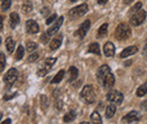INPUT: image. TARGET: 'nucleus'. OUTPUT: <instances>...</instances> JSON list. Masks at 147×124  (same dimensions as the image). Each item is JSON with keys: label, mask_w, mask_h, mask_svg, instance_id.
I'll return each instance as SVG.
<instances>
[{"label": "nucleus", "mask_w": 147, "mask_h": 124, "mask_svg": "<svg viewBox=\"0 0 147 124\" xmlns=\"http://www.w3.org/2000/svg\"><path fill=\"white\" fill-rule=\"evenodd\" d=\"M70 2H75V1H77V0H69Z\"/></svg>", "instance_id": "44"}, {"label": "nucleus", "mask_w": 147, "mask_h": 124, "mask_svg": "<svg viewBox=\"0 0 147 124\" xmlns=\"http://www.w3.org/2000/svg\"><path fill=\"white\" fill-rule=\"evenodd\" d=\"M107 33H108V24L107 23H104V24H102L101 26H100V28L97 29V37L98 38H102V37H104V36L107 35Z\"/></svg>", "instance_id": "19"}, {"label": "nucleus", "mask_w": 147, "mask_h": 124, "mask_svg": "<svg viewBox=\"0 0 147 124\" xmlns=\"http://www.w3.org/2000/svg\"><path fill=\"white\" fill-rule=\"evenodd\" d=\"M140 107H142V109H145V111H147V101L143 102V103L140 104Z\"/></svg>", "instance_id": "38"}, {"label": "nucleus", "mask_w": 147, "mask_h": 124, "mask_svg": "<svg viewBox=\"0 0 147 124\" xmlns=\"http://www.w3.org/2000/svg\"><path fill=\"white\" fill-rule=\"evenodd\" d=\"M5 66H6L5 54H3V53H0V70L3 71V69H5Z\"/></svg>", "instance_id": "32"}, {"label": "nucleus", "mask_w": 147, "mask_h": 124, "mask_svg": "<svg viewBox=\"0 0 147 124\" xmlns=\"http://www.w3.org/2000/svg\"><path fill=\"white\" fill-rule=\"evenodd\" d=\"M24 58V48L23 45H19L17 51H16V60H20Z\"/></svg>", "instance_id": "30"}, {"label": "nucleus", "mask_w": 147, "mask_h": 124, "mask_svg": "<svg viewBox=\"0 0 147 124\" xmlns=\"http://www.w3.org/2000/svg\"><path fill=\"white\" fill-rule=\"evenodd\" d=\"M26 31L30 34H36L37 32L40 31V27L37 25V23L33 19H30L26 21Z\"/></svg>", "instance_id": "10"}, {"label": "nucleus", "mask_w": 147, "mask_h": 124, "mask_svg": "<svg viewBox=\"0 0 147 124\" xmlns=\"http://www.w3.org/2000/svg\"><path fill=\"white\" fill-rule=\"evenodd\" d=\"M9 123H11V120H10V119H7L6 121L1 122V124H9Z\"/></svg>", "instance_id": "40"}, {"label": "nucleus", "mask_w": 147, "mask_h": 124, "mask_svg": "<svg viewBox=\"0 0 147 124\" xmlns=\"http://www.w3.org/2000/svg\"><path fill=\"white\" fill-rule=\"evenodd\" d=\"M115 111H117V106H115V104L111 102V104L107 107V109H105V116H107L108 119H111L112 116H114Z\"/></svg>", "instance_id": "16"}, {"label": "nucleus", "mask_w": 147, "mask_h": 124, "mask_svg": "<svg viewBox=\"0 0 147 124\" xmlns=\"http://www.w3.org/2000/svg\"><path fill=\"white\" fill-rule=\"evenodd\" d=\"M145 18H146V11L143 10V9H140V10H138L137 13H135L131 16V18H130V24L132 26H139V25H142L144 23Z\"/></svg>", "instance_id": "4"}, {"label": "nucleus", "mask_w": 147, "mask_h": 124, "mask_svg": "<svg viewBox=\"0 0 147 124\" xmlns=\"http://www.w3.org/2000/svg\"><path fill=\"white\" fill-rule=\"evenodd\" d=\"M61 42H62V35H57L55 38H52L51 40V42H50V50L51 51H55L57 50L60 45H61Z\"/></svg>", "instance_id": "15"}, {"label": "nucleus", "mask_w": 147, "mask_h": 124, "mask_svg": "<svg viewBox=\"0 0 147 124\" xmlns=\"http://www.w3.org/2000/svg\"><path fill=\"white\" fill-rule=\"evenodd\" d=\"M144 54L147 56V41H146V43H145V46H144Z\"/></svg>", "instance_id": "42"}, {"label": "nucleus", "mask_w": 147, "mask_h": 124, "mask_svg": "<svg viewBox=\"0 0 147 124\" xmlns=\"http://www.w3.org/2000/svg\"><path fill=\"white\" fill-rule=\"evenodd\" d=\"M75 119H76V112L71 109V111H69L65 116H63V122L65 123H70V122H73L75 121Z\"/></svg>", "instance_id": "18"}, {"label": "nucleus", "mask_w": 147, "mask_h": 124, "mask_svg": "<svg viewBox=\"0 0 147 124\" xmlns=\"http://www.w3.org/2000/svg\"><path fill=\"white\" fill-rule=\"evenodd\" d=\"M48 69L47 68H44V69H42V70H38L37 71V76H40V77H43V76H45L47 73H48Z\"/></svg>", "instance_id": "36"}, {"label": "nucleus", "mask_w": 147, "mask_h": 124, "mask_svg": "<svg viewBox=\"0 0 147 124\" xmlns=\"http://www.w3.org/2000/svg\"><path fill=\"white\" fill-rule=\"evenodd\" d=\"M136 94H137V96H138V97H143V96H145V95L147 94V86L146 85H142L139 88L137 89Z\"/></svg>", "instance_id": "26"}, {"label": "nucleus", "mask_w": 147, "mask_h": 124, "mask_svg": "<svg viewBox=\"0 0 147 124\" xmlns=\"http://www.w3.org/2000/svg\"><path fill=\"white\" fill-rule=\"evenodd\" d=\"M17 78H18V71L15 68H11V69H9V70L7 71L6 76H5V82L8 86H10V85H13L17 80Z\"/></svg>", "instance_id": "6"}, {"label": "nucleus", "mask_w": 147, "mask_h": 124, "mask_svg": "<svg viewBox=\"0 0 147 124\" xmlns=\"http://www.w3.org/2000/svg\"><path fill=\"white\" fill-rule=\"evenodd\" d=\"M88 52H91V53H94L96 54V55H100L101 54V51H100V45H98V43H96V42H94V43H91L90 44V46H88V50H87Z\"/></svg>", "instance_id": "21"}, {"label": "nucleus", "mask_w": 147, "mask_h": 124, "mask_svg": "<svg viewBox=\"0 0 147 124\" xmlns=\"http://www.w3.org/2000/svg\"><path fill=\"white\" fill-rule=\"evenodd\" d=\"M6 48H7L9 53H13V51L15 49V42H14V40L11 37H7L6 38Z\"/></svg>", "instance_id": "22"}, {"label": "nucleus", "mask_w": 147, "mask_h": 124, "mask_svg": "<svg viewBox=\"0 0 147 124\" xmlns=\"http://www.w3.org/2000/svg\"><path fill=\"white\" fill-rule=\"evenodd\" d=\"M111 72V69L110 67L108 66V64H103L102 67H100V69L97 71V79L100 80V81H102L104 78H105V76L108 74V73H110Z\"/></svg>", "instance_id": "13"}, {"label": "nucleus", "mask_w": 147, "mask_h": 124, "mask_svg": "<svg viewBox=\"0 0 147 124\" xmlns=\"http://www.w3.org/2000/svg\"><path fill=\"white\" fill-rule=\"evenodd\" d=\"M68 73H69L68 82H71V81H74V80L78 77V69H77L76 67H70V68H69V71H68Z\"/></svg>", "instance_id": "20"}, {"label": "nucleus", "mask_w": 147, "mask_h": 124, "mask_svg": "<svg viewBox=\"0 0 147 124\" xmlns=\"http://www.w3.org/2000/svg\"><path fill=\"white\" fill-rule=\"evenodd\" d=\"M32 9H33V6H32L30 2L24 3V6L22 7V10H23L24 14H30V13L32 11Z\"/></svg>", "instance_id": "29"}, {"label": "nucleus", "mask_w": 147, "mask_h": 124, "mask_svg": "<svg viewBox=\"0 0 147 124\" xmlns=\"http://www.w3.org/2000/svg\"><path fill=\"white\" fill-rule=\"evenodd\" d=\"M55 18H57V15H55V14H53V15H51L50 17L48 18V19H47V21H45V24H47V25H50V24H52V23L55 21Z\"/></svg>", "instance_id": "35"}, {"label": "nucleus", "mask_w": 147, "mask_h": 124, "mask_svg": "<svg viewBox=\"0 0 147 124\" xmlns=\"http://www.w3.org/2000/svg\"><path fill=\"white\" fill-rule=\"evenodd\" d=\"M19 23V16L17 13H11L10 14V21H9V25L11 28H15Z\"/></svg>", "instance_id": "17"}, {"label": "nucleus", "mask_w": 147, "mask_h": 124, "mask_svg": "<svg viewBox=\"0 0 147 124\" xmlns=\"http://www.w3.org/2000/svg\"><path fill=\"white\" fill-rule=\"evenodd\" d=\"M87 10H88L87 5H86V3H82V5H79L78 7H75L71 10H69L68 15H69L70 18H79V17H82V16H84V15L87 13Z\"/></svg>", "instance_id": "3"}, {"label": "nucleus", "mask_w": 147, "mask_h": 124, "mask_svg": "<svg viewBox=\"0 0 147 124\" xmlns=\"http://www.w3.org/2000/svg\"><path fill=\"white\" fill-rule=\"evenodd\" d=\"M80 97L85 101L86 104H92L95 101V95H94V90H93L92 85H86L83 90L80 91Z\"/></svg>", "instance_id": "2"}, {"label": "nucleus", "mask_w": 147, "mask_h": 124, "mask_svg": "<svg viewBox=\"0 0 147 124\" xmlns=\"http://www.w3.org/2000/svg\"><path fill=\"white\" fill-rule=\"evenodd\" d=\"M103 52L105 54V56H108V58L113 56L114 53H115V46H114V44H113L112 42H107V43L104 44Z\"/></svg>", "instance_id": "12"}, {"label": "nucleus", "mask_w": 147, "mask_h": 124, "mask_svg": "<svg viewBox=\"0 0 147 124\" xmlns=\"http://www.w3.org/2000/svg\"><path fill=\"white\" fill-rule=\"evenodd\" d=\"M131 35V28L128 24L126 23H121L118 25V27L115 28L114 32V37L119 41H126Z\"/></svg>", "instance_id": "1"}, {"label": "nucleus", "mask_w": 147, "mask_h": 124, "mask_svg": "<svg viewBox=\"0 0 147 124\" xmlns=\"http://www.w3.org/2000/svg\"><path fill=\"white\" fill-rule=\"evenodd\" d=\"M114 82H115V79H114V76L112 73H108L105 76V78L102 80V84H103V87L107 89H110L114 86Z\"/></svg>", "instance_id": "11"}, {"label": "nucleus", "mask_w": 147, "mask_h": 124, "mask_svg": "<svg viewBox=\"0 0 147 124\" xmlns=\"http://www.w3.org/2000/svg\"><path fill=\"white\" fill-rule=\"evenodd\" d=\"M10 6H11V1H10V0H2V1H1V10H2V11L8 10Z\"/></svg>", "instance_id": "28"}, {"label": "nucleus", "mask_w": 147, "mask_h": 124, "mask_svg": "<svg viewBox=\"0 0 147 124\" xmlns=\"http://www.w3.org/2000/svg\"><path fill=\"white\" fill-rule=\"evenodd\" d=\"M90 27H91V21L87 19V20H85V21L78 27V29L75 32L74 35L77 36V37H79V38H84L85 35L87 34V31L90 29Z\"/></svg>", "instance_id": "7"}, {"label": "nucleus", "mask_w": 147, "mask_h": 124, "mask_svg": "<svg viewBox=\"0 0 147 124\" xmlns=\"http://www.w3.org/2000/svg\"><path fill=\"white\" fill-rule=\"evenodd\" d=\"M38 59V53H33L28 56V62H35Z\"/></svg>", "instance_id": "34"}, {"label": "nucleus", "mask_w": 147, "mask_h": 124, "mask_svg": "<svg viewBox=\"0 0 147 124\" xmlns=\"http://www.w3.org/2000/svg\"><path fill=\"white\" fill-rule=\"evenodd\" d=\"M63 77H65V70H60L55 76V78L51 80V84H58V82H60L63 79Z\"/></svg>", "instance_id": "23"}, {"label": "nucleus", "mask_w": 147, "mask_h": 124, "mask_svg": "<svg viewBox=\"0 0 147 124\" xmlns=\"http://www.w3.org/2000/svg\"><path fill=\"white\" fill-rule=\"evenodd\" d=\"M48 98H47V96H41V106H42V108L45 111L47 108H48Z\"/></svg>", "instance_id": "31"}, {"label": "nucleus", "mask_w": 147, "mask_h": 124, "mask_svg": "<svg viewBox=\"0 0 147 124\" xmlns=\"http://www.w3.org/2000/svg\"><path fill=\"white\" fill-rule=\"evenodd\" d=\"M97 2H98L100 5H104V3L108 2V0H97Z\"/></svg>", "instance_id": "41"}, {"label": "nucleus", "mask_w": 147, "mask_h": 124, "mask_svg": "<svg viewBox=\"0 0 147 124\" xmlns=\"http://www.w3.org/2000/svg\"><path fill=\"white\" fill-rule=\"evenodd\" d=\"M37 49V44L35 43V42H27L26 43V50L27 51H30V52H33L34 50H36Z\"/></svg>", "instance_id": "27"}, {"label": "nucleus", "mask_w": 147, "mask_h": 124, "mask_svg": "<svg viewBox=\"0 0 147 124\" xmlns=\"http://www.w3.org/2000/svg\"><path fill=\"white\" fill-rule=\"evenodd\" d=\"M142 6H143V3H142V2H137V3H136V5L130 9V11H131V13H137L138 10H140V9H142Z\"/></svg>", "instance_id": "33"}, {"label": "nucleus", "mask_w": 147, "mask_h": 124, "mask_svg": "<svg viewBox=\"0 0 147 124\" xmlns=\"http://www.w3.org/2000/svg\"><path fill=\"white\" fill-rule=\"evenodd\" d=\"M138 52V48L137 46H128V48H126L121 53H120V58H122V59H125V58H128L130 55H132V54L137 53Z\"/></svg>", "instance_id": "14"}, {"label": "nucleus", "mask_w": 147, "mask_h": 124, "mask_svg": "<svg viewBox=\"0 0 147 124\" xmlns=\"http://www.w3.org/2000/svg\"><path fill=\"white\" fill-rule=\"evenodd\" d=\"M91 120H92L94 123H102V119H101V115H100V113L98 112H94L92 113V115H91Z\"/></svg>", "instance_id": "25"}, {"label": "nucleus", "mask_w": 147, "mask_h": 124, "mask_svg": "<svg viewBox=\"0 0 147 124\" xmlns=\"http://www.w3.org/2000/svg\"><path fill=\"white\" fill-rule=\"evenodd\" d=\"M62 23H63V16H60V17L57 19V21H55V24L47 31V34H48L49 36L55 35V33H58V31H59V28L61 27Z\"/></svg>", "instance_id": "8"}, {"label": "nucleus", "mask_w": 147, "mask_h": 124, "mask_svg": "<svg viewBox=\"0 0 147 124\" xmlns=\"http://www.w3.org/2000/svg\"><path fill=\"white\" fill-rule=\"evenodd\" d=\"M48 13H49V8H44V9H41V14H42L43 16H45Z\"/></svg>", "instance_id": "39"}, {"label": "nucleus", "mask_w": 147, "mask_h": 124, "mask_svg": "<svg viewBox=\"0 0 147 124\" xmlns=\"http://www.w3.org/2000/svg\"><path fill=\"white\" fill-rule=\"evenodd\" d=\"M132 1H134V0H125V3H126V5H129V3H131Z\"/></svg>", "instance_id": "43"}, {"label": "nucleus", "mask_w": 147, "mask_h": 124, "mask_svg": "<svg viewBox=\"0 0 147 124\" xmlns=\"http://www.w3.org/2000/svg\"><path fill=\"white\" fill-rule=\"evenodd\" d=\"M48 37H49V35L45 33V34H43V35L41 36V42H43V43H47L48 42Z\"/></svg>", "instance_id": "37"}, {"label": "nucleus", "mask_w": 147, "mask_h": 124, "mask_svg": "<svg viewBox=\"0 0 147 124\" xmlns=\"http://www.w3.org/2000/svg\"><path fill=\"white\" fill-rule=\"evenodd\" d=\"M140 120V114L136 111H132L128 113L126 116L122 117V121L126 122V123H131V122H138Z\"/></svg>", "instance_id": "9"}, {"label": "nucleus", "mask_w": 147, "mask_h": 124, "mask_svg": "<svg viewBox=\"0 0 147 124\" xmlns=\"http://www.w3.org/2000/svg\"><path fill=\"white\" fill-rule=\"evenodd\" d=\"M55 61H57L55 58H48V59L44 61V66H45V68H47L48 70H50V69L52 68V66L55 63Z\"/></svg>", "instance_id": "24"}, {"label": "nucleus", "mask_w": 147, "mask_h": 124, "mask_svg": "<svg viewBox=\"0 0 147 124\" xmlns=\"http://www.w3.org/2000/svg\"><path fill=\"white\" fill-rule=\"evenodd\" d=\"M107 99L109 102H112V103H115V104L120 105L123 102V95L118 90H113V91H110L107 95Z\"/></svg>", "instance_id": "5"}]
</instances>
